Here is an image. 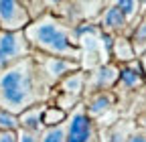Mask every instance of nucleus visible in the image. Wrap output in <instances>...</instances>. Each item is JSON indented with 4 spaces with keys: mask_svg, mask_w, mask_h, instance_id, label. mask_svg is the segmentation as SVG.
Returning a JSON list of instances; mask_svg holds the SVG:
<instances>
[{
    "mask_svg": "<svg viewBox=\"0 0 146 142\" xmlns=\"http://www.w3.org/2000/svg\"><path fill=\"white\" fill-rule=\"evenodd\" d=\"M43 73L35 65L33 57H25L18 63L0 71V110L14 116L39 104L45 98L41 90Z\"/></svg>",
    "mask_w": 146,
    "mask_h": 142,
    "instance_id": "1",
    "label": "nucleus"
},
{
    "mask_svg": "<svg viewBox=\"0 0 146 142\" xmlns=\"http://www.w3.org/2000/svg\"><path fill=\"white\" fill-rule=\"evenodd\" d=\"M23 35L31 47L43 51L47 57L79 61L75 31L55 16H41V19L31 21Z\"/></svg>",
    "mask_w": 146,
    "mask_h": 142,
    "instance_id": "2",
    "label": "nucleus"
},
{
    "mask_svg": "<svg viewBox=\"0 0 146 142\" xmlns=\"http://www.w3.org/2000/svg\"><path fill=\"white\" fill-rule=\"evenodd\" d=\"M31 25V14L27 2L0 0V31L2 33H23Z\"/></svg>",
    "mask_w": 146,
    "mask_h": 142,
    "instance_id": "3",
    "label": "nucleus"
},
{
    "mask_svg": "<svg viewBox=\"0 0 146 142\" xmlns=\"http://www.w3.org/2000/svg\"><path fill=\"white\" fill-rule=\"evenodd\" d=\"M31 45L23 33H2L0 31V71L29 57Z\"/></svg>",
    "mask_w": 146,
    "mask_h": 142,
    "instance_id": "4",
    "label": "nucleus"
},
{
    "mask_svg": "<svg viewBox=\"0 0 146 142\" xmlns=\"http://www.w3.org/2000/svg\"><path fill=\"white\" fill-rule=\"evenodd\" d=\"M65 134H67V142H96L94 122L87 116L83 106H75L71 116H67Z\"/></svg>",
    "mask_w": 146,
    "mask_h": 142,
    "instance_id": "5",
    "label": "nucleus"
},
{
    "mask_svg": "<svg viewBox=\"0 0 146 142\" xmlns=\"http://www.w3.org/2000/svg\"><path fill=\"white\" fill-rule=\"evenodd\" d=\"M83 90H85V73L83 71H73L71 75L63 77L61 79V94H63V98L59 100L57 108L67 112L69 104H75L79 100V96L83 94Z\"/></svg>",
    "mask_w": 146,
    "mask_h": 142,
    "instance_id": "6",
    "label": "nucleus"
},
{
    "mask_svg": "<svg viewBox=\"0 0 146 142\" xmlns=\"http://www.w3.org/2000/svg\"><path fill=\"white\" fill-rule=\"evenodd\" d=\"M39 69L45 79L61 81L63 77L71 75V71H79V63L69 59H59V57H45L39 63Z\"/></svg>",
    "mask_w": 146,
    "mask_h": 142,
    "instance_id": "7",
    "label": "nucleus"
},
{
    "mask_svg": "<svg viewBox=\"0 0 146 142\" xmlns=\"http://www.w3.org/2000/svg\"><path fill=\"white\" fill-rule=\"evenodd\" d=\"M120 79V67L112 65V63H104L100 67H96L91 71V75L85 77V83L94 90H100V92H106L108 87H112L116 81Z\"/></svg>",
    "mask_w": 146,
    "mask_h": 142,
    "instance_id": "8",
    "label": "nucleus"
},
{
    "mask_svg": "<svg viewBox=\"0 0 146 142\" xmlns=\"http://www.w3.org/2000/svg\"><path fill=\"white\" fill-rule=\"evenodd\" d=\"M98 29L104 31V33H120L126 29L128 21L124 19V14L120 12V8L114 4H110L108 8H104V12L100 14V21H98Z\"/></svg>",
    "mask_w": 146,
    "mask_h": 142,
    "instance_id": "9",
    "label": "nucleus"
},
{
    "mask_svg": "<svg viewBox=\"0 0 146 142\" xmlns=\"http://www.w3.org/2000/svg\"><path fill=\"white\" fill-rule=\"evenodd\" d=\"M43 106H33V108L25 110L23 114H18V128L33 132V134H41L45 130L43 126Z\"/></svg>",
    "mask_w": 146,
    "mask_h": 142,
    "instance_id": "10",
    "label": "nucleus"
},
{
    "mask_svg": "<svg viewBox=\"0 0 146 142\" xmlns=\"http://www.w3.org/2000/svg\"><path fill=\"white\" fill-rule=\"evenodd\" d=\"M114 104V96L110 94V92H100L98 96H94L89 100V104L87 106H83L85 108V112H87V116L89 118H94V116H100V114H104L110 106Z\"/></svg>",
    "mask_w": 146,
    "mask_h": 142,
    "instance_id": "11",
    "label": "nucleus"
},
{
    "mask_svg": "<svg viewBox=\"0 0 146 142\" xmlns=\"http://www.w3.org/2000/svg\"><path fill=\"white\" fill-rule=\"evenodd\" d=\"M112 53H114V57L120 61V63H132L136 59V53L132 49V43L130 39H126V37H118L114 39V45H112Z\"/></svg>",
    "mask_w": 146,
    "mask_h": 142,
    "instance_id": "12",
    "label": "nucleus"
},
{
    "mask_svg": "<svg viewBox=\"0 0 146 142\" xmlns=\"http://www.w3.org/2000/svg\"><path fill=\"white\" fill-rule=\"evenodd\" d=\"M120 79L126 87H138L144 81V75L136 63H126L124 67H120Z\"/></svg>",
    "mask_w": 146,
    "mask_h": 142,
    "instance_id": "13",
    "label": "nucleus"
},
{
    "mask_svg": "<svg viewBox=\"0 0 146 142\" xmlns=\"http://www.w3.org/2000/svg\"><path fill=\"white\" fill-rule=\"evenodd\" d=\"M67 120V112L61 108H45L43 110V126L45 128H53V126H59V124H65Z\"/></svg>",
    "mask_w": 146,
    "mask_h": 142,
    "instance_id": "14",
    "label": "nucleus"
},
{
    "mask_svg": "<svg viewBox=\"0 0 146 142\" xmlns=\"http://www.w3.org/2000/svg\"><path fill=\"white\" fill-rule=\"evenodd\" d=\"M132 49L136 55H142V53H146V19L140 21V25L136 27L134 35H132Z\"/></svg>",
    "mask_w": 146,
    "mask_h": 142,
    "instance_id": "15",
    "label": "nucleus"
},
{
    "mask_svg": "<svg viewBox=\"0 0 146 142\" xmlns=\"http://www.w3.org/2000/svg\"><path fill=\"white\" fill-rule=\"evenodd\" d=\"M39 142H67V134H65V124L53 128H45L39 134Z\"/></svg>",
    "mask_w": 146,
    "mask_h": 142,
    "instance_id": "16",
    "label": "nucleus"
},
{
    "mask_svg": "<svg viewBox=\"0 0 146 142\" xmlns=\"http://www.w3.org/2000/svg\"><path fill=\"white\" fill-rule=\"evenodd\" d=\"M18 130V116L0 110V132H16Z\"/></svg>",
    "mask_w": 146,
    "mask_h": 142,
    "instance_id": "17",
    "label": "nucleus"
},
{
    "mask_svg": "<svg viewBox=\"0 0 146 142\" xmlns=\"http://www.w3.org/2000/svg\"><path fill=\"white\" fill-rule=\"evenodd\" d=\"M116 6L120 8V12L124 14V19L128 23H130L136 16V12L140 10V2H136V0H120V2H116Z\"/></svg>",
    "mask_w": 146,
    "mask_h": 142,
    "instance_id": "18",
    "label": "nucleus"
},
{
    "mask_svg": "<svg viewBox=\"0 0 146 142\" xmlns=\"http://www.w3.org/2000/svg\"><path fill=\"white\" fill-rule=\"evenodd\" d=\"M16 142H39V134H33L27 130H16Z\"/></svg>",
    "mask_w": 146,
    "mask_h": 142,
    "instance_id": "19",
    "label": "nucleus"
},
{
    "mask_svg": "<svg viewBox=\"0 0 146 142\" xmlns=\"http://www.w3.org/2000/svg\"><path fill=\"white\" fill-rule=\"evenodd\" d=\"M126 142H146V132H134V134H130L128 136V140Z\"/></svg>",
    "mask_w": 146,
    "mask_h": 142,
    "instance_id": "20",
    "label": "nucleus"
},
{
    "mask_svg": "<svg viewBox=\"0 0 146 142\" xmlns=\"http://www.w3.org/2000/svg\"><path fill=\"white\" fill-rule=\"evenodd\" d=\"M0 142H16V132H0Z\"/></svg>",
    "mask_w": 146,
    "mask_h": 142,
    "instance_id": "21",
    "label": "nucleus"
},
{
    "mask_svg": "<svg viewBox=\"0 0 146 142\" xmlns=\"http://www.w3.org/2000/svg\"><path fill=\"white\" fill-rule=\"evenodd\" d=\"M140 69H142V75L146 79V53H142V61H140Z\"/></svg>",
    "mask_w": 146,
    "mask_h": 142,
    "instance_id": "22",
    "label": "nucleus"
},
{
    "mask_svg": "<svg viewBox=\"0 0 146 142\" xmlns=\"http://www.w3.org/2000/svg\"><path fill=\"white\" fill-rule=\"evenodd\" d=\"M140 126L146 130V116H142V118H140Z\"/></svg>",
    "mask_w": 146,
    "mask_h": 142,
    "instance_id": "23",
    "label": "nucleus"
}]
</instances>
